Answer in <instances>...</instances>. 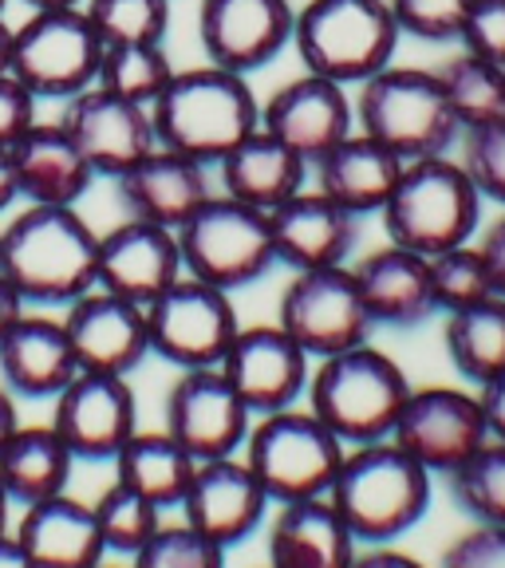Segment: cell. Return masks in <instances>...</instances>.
Here are the masks:
<instances>
[{"instance_id": "b9f144b4", "label": "cell", "mask_w": 505, "mask_h": 568, "mask_svg": "<svg viewBox=\"0 0 505 568\" xmlns=\"http://www.w3.org/2000/svg\"><path fill=\"white\" fill-rule=\"evenodd\" d=\"M387 4L400 32L426 40V44H446L462 36L474 0H387Z\"/></svg>"}, {"instance_id": "d590c367", "label": "cell", "mask_w": 505, "mask_h": 568, "mask_svg": "<svg viewBox=\"0 0 505 568\" xmlns=\"http://www.w3.org/2000/svg\"><path fill=\"white\" fill-rule=\"evenodd\" d=\"M170 75H174V63L162 44H107L95 83L111 95L151 106L170 83Z\"/></svg>"}, {"instance_id": "f1b7e54d", "label": "cell", "mask_w": 505, "mask_h": 568, "mask_svg": "<svg viewBox=\"0 0 505 568\" xmlns=\"http://www.w3.org/2000/svg\"><path fill=\"white\" fill-rule=\"evenodd\" d=\"M0 375H4V387L12 395L55 399L80 375L63 320L24 312L17 320V328L0 339Z\"/></svg>"}, {"instance_id": "d6a6232c", "label": "cell", "mask_w": 505, "mask_h": 568, "mask_svg": "<svg viewBox=\"0 0 505 568\" xmlns=\"http://www.w3.org/2000/svg\"><path fill=\"white\" fill-rule=\"evenodd\" d=\"M115 478L139 489L142 497H151L154 506H178L186 494L190 478H194L198 462L190 458L166 430H134L115 458Z\"/></svg>"}, {"instance_id": "9f6ffc18", "label": "cell", "mask_w": 505, "mask_h": 568, "mask_svg": "<svg viewBox=\"0 0 505 568\" xmlns=\"http://www.w3.org/2000/svg\"><path fill=\"white\" fill-rule=\"evenodd\" d=\"M28 9H71V4H83V0H24Z\"/></svg>"}, {"instance_id": "db71d44e", "label": "cell", "mask_w": 505, "mask_h": 568, "mask_svg": "<svg viewBox=\"0 0 505 568\" xmlns=\"http://www.w3.org/2000/svg\"><path fill=\"white\" fill-rule=\"evenodd\" d=\"M12 44H17V28L0 17V71H12Z\"/></svg>"}, {"instance_id": "bcb514c9", "label": "cell", "mask_w": 505, "mask_h": 568, "mask_svg": "<svg viewBox=\"0 0 505 568\" xmlns=\"http://www.w3.org/2000/svg\"><path fill=\"white\" fill-rule=\"evenodd\" d=\"M32 123H36V95L12 71H0V146H9Z\"/></svg>"}, {"instance_id": "44dd1931", "label": "cell", "mask_w": 505, "mask_h": 568, "mask_svg": "<svg viewBox=\"0 0 505 568\" xmlns=\"http://www.w3.org/2000/svg\"><path fill=\"white\" fill-rule=\"evenodd\" d=\"M261 126L312 166L320 154H329L355 131V103L347 99L344 83L304 71L261 103Z\"/></svg>"}, {"instance_id": "7dc6e473", "label": "cell", "mask_w": 505, "mask_h": 568, "mask_svg": "<svg viewBox=\"0 0 505 568\" xmlns=\"http://www.w3.org/2000/svg\"><path fill=\"white\" fill-rule=\"evenodd\" d=\"M478 403H482V415H486L489 438L505 443V367L478 383Z\"/></svg>"}, {"instance_id": "1f68e13d", "label": "cell", "mask_w": 505, "mask_h": 568, "mask_svg": "<svg viewBox=\"0 0 505 568\" xmlns=\"http://www.w3.org/2000/svg\"><path fill=\"white\" fill-rule=\"evenodd\" d=\"M75 454L68 450L55 426H17L0 446V486L9 489L12 506H32L40 497L63 494L71 481Z\"/></svg>"}, {"instance_id": "836d02e7", "label": "cell", "mask_w": 505, "mask_h": 568, "mask_svg": "<svg viewBox=\"0 0 505 568\" xmlns=\"http://www.w3.org/2000/svg\"><path fill=\"white\" fill-rule=\"evenodd\" d=\"M446 355L462 379H489L505 367V296L489 293L466 308L446 312Z\"/></svg>"}, {"instance_id": "277c9868", "label": "cell", "mask_w": 505, "mask_h": 568, "mask_svg": "<svg viewBox=\"0 0 505 568\" xmlns=\"http://www.w3.org/2000/svg\"><path fill=\"white\" fill-rule=\"evenodd\" d=\"M407 395V372L372 344L324 355L309 375V410L344 446L391 438Z\"/></svg>"}, {"instance_id": "f907efd6", "label": "cell", "mask_w": 505, "mask_h": 568, "mask_svg": "<svg viewBox=\"0 0 505 568\" xmlns=\"http://www.w3.org/2000/svg\"><path fill=\"white\" fill-rule=\"evenodd\" d=\"M20 197V190H17V174H12V162H9V151L0 146V213L9 210L12 202Z\"/></svg>"}, {"instance_id": "681fc988", "label": "cell", "mask_w": 505, "mask_h": 568, "mask_svg": "<svg viewBox=\"0 0 505 568\" xmlns=\"http://www.w3.org/2000/svg\"><path fill=\"white\" fill-rule=\"evenodd\" d=\"M24 312H28V301L17 293V284L0 273V339L17 328V320L24 316Z\"/></svg>"}, {"instance_id": "ba28073f", "label": "cell", "mask_w": 505, "mask_h": 568, "mask_svg": "<svg viewBox=\"0 0 505 568\" xmlns=\"http://www.w3.org/2000/svg\"><path fill=\"white\" fill-rule=\"evenodd\" d=\"M174 233L182 268L225 293L261 281L276 265L269 213L230 194H210Z\"/></svg>"}, {"instance_id": "74e56055", "label": "cell", "mask_w": 505, "mask_h": 568, "mask_svg": "<svg viewBox=\"0 0 505 568\" xmlns=\"http://www.w3.org/2000/svg\"><path fill=\"white\" fill-rule=\"evenodd\" d=\"M99 532H103L107 552L119 557H134L147 545L154 529L162 525V506H154L151 497H142L139 489H131L127 481H111L95 501Z\"/></svg>"}, {"instance_id": "f35d334b", "label": "cell", "mask_w": 505, "mask_h": 568, "mask_svg": "<svg viewBox=\"0 0 505 568\" xmlns=\"http://www.w3.org/2000/svg\"><path fill=\"white\" fill-rule=\"evenodd\" d=\"M103 44H162L170 0H83Z\"/></svg>"}, {"instance_id": "8fae6325", "label": "cell", "mask_w": 505, "mask_h": 568, "mask_svg": "<svg viewBox=\"0 0 505 568\" xmlns=\"http://www.w3.org/2000/svg\"><path fill=\"white\" fill-rule=\"evenodd\" d=\"M241 332L233 296L218 284L182 273L166 293L147 304L151 352L170 367H222L233 336Z\"/></svg>"}, {"instance_id": "7c38bea8", "label": "cell", "mask_w": 505, "mask_h": 568, "mask_svg": "<svg viewBox=\"0 0 505 568\" xmlns=\"http://www.w3.org/2000/svg\"><path fill=\"white\" fill-rule=\"evenodd\" d=\"M276 324L312 359L367 344L375 328L372 312L360 296V284H355V273L347 265L293 273V281L284 284L281 304H276Z\"/></svg>"}, {"instance_id": "9a60e30c", "label": "cell", "mask_w": 505, "mask_h": 568, "mask_svg": "<svg viewBox=\"0 0 505 568\" xmlns=\"http://www.w3.org/2000/svg\"><path fill=\"white\" fill-rule=\"evenodd\" d=\"M293 20L289 0H198V44L205 63L249 75L293 44Z\"/></svg>"}, {"instance_id": "ac0fdd59", "label": "cell", "mask_w": 505, "mask_h": 568, "mask_svg": "<svg viewBox=\"0 0 505 568\" xmlns=\"http://www.w3.org/2000/svg\"><path fill=\"white\" fill-rule=\"evenodd\" d=\"M222 372L257 418L269 410L296 407V399L309 390L312 355L281 324H253L233 336Z\"/></svg>"}, {"instance_id": "e575fe53", "label": "cell", "mask_w": 505, "mask_h": 568, "mask_svg": "<svg viewBox=\"0 0 505 568\" xmlns=\"http://www.w3.org/2000/svg\"><path fill=\"white\" fill-rule=\"evenodd\" d=\"M438 80H443L451 111L462 131H474V126L505 119V68L502 63H489V60H482V55L462 52L458 60H451L438 71Z\"/></svg>"}, {"instance_id": "f546056e", "label": "cell", "mask_w": 505, "mask_h": 568, "mask_svg": "<svg viewBox=\"0 0 505 568\" xmlns=\"http://www.w3.org/2000/svg\"><path fill=\"white\" fill-rule=\"evenodd\" d=\"M312 166H316L320 194H329L355 217H367V213H380L387 205L407 162L395 151H387L383 142H375L372 134L352 131L329 154H320Z\"/></svg>"}, {"instance_id": "2e32d148", "label": "cell", "mask_w": 505, "mask_h": 568, "mask_svg": "<svg viewBox=\"0 0 505 568\" xmlns=\"http://www.w3.org/2000/svg\"><path fill=\"white\" fill-rule=\"evenodd\" d=\"M60 126L80 146V154L95 170V178H119L123 170H131L134 162L147 159L159 146L151 106L111 95L99 83H91L80 95L68 99Z\"/></svg>"}, {"instance_id": "8d00e7d4", "label": "cell", "mask_w": 505, "mask_h": 568, "mask_svg": "<svg viewBox=\"0 0 505 568\" xmlns=\"http://www.w3.org/2000/svg\"><path fill=\"white\" fill-rule=\"evenodd\" d=\"M446 478H451V494L462 514H471L474 521L505 525V443L486 438Z\"/></svg>"}, {"instance_id": "30bf717a", "label": "cell", "mask_w": 505, "mask_h": 568, "mask_svg": "<svg viewBox=\"0 0 505 568\" xmlns=\"http://www.w3.org/2000/svg\"><path fill=\"white\" fill-rule=\"evenodd\" d=\"M103 36L95 32L88 9H32L17 28L12 75L36 99H71L91 88L103 63Z\"/></svg>"}, {"instance_id": "6da1fadb", "label": "cell", "mask_w": 505, "mask_h": 568, "mask_svg": "<svg viewBox=\"0 0 505 568\" xmlns=\"http://www.w3.org/2000/svg\"><path fill=\"white\" fill-rule=\"evenodd\" d=\"M99 233L75 205H28L0 225V273L28 308H68L95 288Z\"/></svg>"}, {"instance_id": "3957f363", "label": "cell", "mask_w": 505, "mask_h": 568, "mask_svg": "<svg viewBox=\"0 0 505 568\" xmlns=\"http://www.w3.org/2000/svg\"><path fill=\"white\" fill-rule=\"evenodd\" d=\"M431 470L391 438L347 446L329 486L332 506L360 545L400 541L431 509Z\"/></svg>"}, {"instance_id": "60d3db41", "label": "cell", "mask_w": 505, "mask_h": 568, "mask_svg": "<svg viewBox=\"0 0 505 568\" xmlns=\"http://www.w3.org/2000/svg\"><path fill=\"white\" fill-rule=\"evenodd\" d=\"M131 560L139 568H222L225 549L182 517L174 525H159Z\"/></svg>"}, {"instance_id": "f6af8a7d", "label": "cell", "mask_w": 505, "mask_h": 568, "mask_svg": "<svg viewBox=\"0 0 505 568\" xmlns=\"http://www.w3.org/2000/svg\"><path fill=\"white\" fill-rule=\"evenodd\" d=\"M446 568H505V525L478 521L443 552Z\"/></svg>"}, {"instance_id": "7402d4cb", "label": "cell", "mask_w": 505, "mask_h": 568, "mask_svg": "<svg viewBox=\"0 0 505 568\" xmlns=\"http://www.w3.org/2000/svg\"><path fill=\"white\" fill-rule=\"evenodd\" d=\"M182 273H186L182 248H178V233L170 225L127 217L115 230L99 233L95 284L107 293L127 296L147 308Z\"/></svg>"}, {"instance_id": "816d5d0a", "label": "cell", "mask_w": 505, "mask_h": 568, "mask_svg": "<svg viewBox=\"0 0 505 568\" xmlns=\"http://www.w3.org/2000/svg\"><path fill=\"white\" fill-rule=\"evenodd\" d=\"M20 426V415H17V399H12L9 387H0V446L9 443L12 430Z\"/></svg>"}, {"instance_id": "83f0119b", "label": "cell", "mask_w": 505, "mask_h": 568, "mask_svg": "<svg viewBox=\"0 0 505 568\" xmlns=\"http://www.w3.org/2000/svg\"><path fill=\"white\" fill-rule=\"evenodd\" d=\"M367 312L383 328H418L435 316V288H431V261L403 245L367 253L352 268Z\"/></svg>"}, {"instance_id": "9c48e42d", "label": "cell", "mask_w": 505, "mask_h": 568, "mask_svg": "<svg viewBox=\"0 0 505 568\" xmlns=\"http://www.w3.org/2000/svg\"><path fill=\"white\" fill-rule=\"evenodd\" d=\"M347 446L332 435L329 426L320 423L312 410L296 407L257 415L249 426L245 446H241V458L249 462V470L257 474L273 506L296 501V497L329 494Z\"/></svg>"}, {"instance_id": "cb8c5ba5", "label": "cell", "mask_w": 505, "mask_h": 568, "mask_svg": "<svg viewBox=\"0 0 505 568\" xmlns=\"http://www.w3.org/2000/svg\"><path fill=\"white\" fill-rule=\"evenodd\" d=\"M355 549L360 541L329 494L281 501L269 517L265 552L276 568H347Z\"/></svg>"}, {"instance_id": "ab89813d", "label": "cell", "mask_w": 505, "mask_h": 568, "mask_svg": "<svg viewBox=\"0 0 505 568\" xmlns=\"http://www.w3.org/2000/svg\"><path fill=\"white\" fill-rule=\"evenodd\" d=\"M426 261H431V288H435L438 312L466 308V304L494 293L486 257H482V248H471V241L443 248V253H435V257Z\"/></svg>"}, {"instance_id": "c3c4849f", "label": "cell", "mask_w": 505, "mask_h": 568, "mask_svg": "<svg viewBox=\"0 0 505 568\" xmlns=\"http://www.w3.org/2000/svg\"><path fill=\"white\" fill-rule=\"evenodd\" d=\"M482 257H486V268H489V284H494V293L505 296V217H497L489 225L486 241H482Z\"/></svg>"}, {"instance_id": "6f0895ef", "label": "cell", "mask_w": 505, "mask_h": 568, "mask_svg": "<svg viewBox=\"0 0 505 568\" xmlns=\"http://www.w3.org/2000/svg\"><path fill=\"white\" fill-rule=\"evenodd\" d=\"M4 9H9V0H0V17H4Z\"/></svg>"}, {"instance_id": "52a82bcc", "label": "cell", "mask_w": 505, "mask_h": 568, "mask_svg": "<svg viewBox=\"0 0 505 568\" xmlns=\"http://www.w3.org/2000/svg\"><path fill=\"white\" fill-rule=\"evenodd\" d=\"M355 126L395 151L403 162L446 154L462 131L438 71L391 68V63L360 83Z\"/></svg>"}, {"instance_id": "4316f807", "label": "cell", "mask_w": 505, "mask_h": 568, "mask_svg": "<svg viewBox=\"0 0 505 568\" xmlns=\"http://www.w3.org/2000/svg\"><path fill=\"white\" fill-rule=\"evenodd\" d=\"M12 532H17L28 565L91 568L107 557L95 506H83V501L68 497V489L24 506V514H20Z\"/></svg>"}, {"instance_id": "7bdbcfd3", "label": "cell", "mask_w": 505, "mask_h": 568, "mask_svg": "<svg viewBox=\"0 0 505 568\" xmlns=\"http://www.w3.org/2000/svg\"><path fill=\"white\" fill-rule=\"evenodd\" d=\"M462 166H466V174H471L482 197L505 205V119L466 131Z\"/></svg>"}, {"instance_id": "5b68a950", "label": "cell", "mask_w": 505, "mask_h": 568, "mask_svg": "<svg viewBox=\"0 0 505 568\" xmlns=\"http://www.w3.org/2000/svg\"><path fill=\"white\" fill-rule=\"evenodd\" d=\"M380 217L391 245L435 257L443 248L466 245L474 237L482 222V194L462 162L443 154L411 159Z\"/></svg>"}, {"instance_id": "d6986e66", "label": "cell", "mask_w": 505, "mask_h": 568, "mask_svg": "<svg viewBox=\"0 0 505 568\" xmlns=\"http://www.w3.org/2000/svg\"><path fill=\"white\" fill-rule=\"evenodd\" d=\"M178 506L194 529H202L210 541H218L230 552L233 545L249 541L265 525L273 501H269L257 474L249 470V462L241 454H225V458L198 462L194 478H190Z\"/></svg>"}, {"instance_id": "d4e9b609", "label": "cell", "mask_w": 505, "mask_h": 568, "mask_svg": "<svg viewBox=\"0 0 505 568\" xmlns=\"http://www.w3.org/2000/svg\"><path fill=\"white\" fill-rule=\"evenodd\" d=\"M115 186L127 217L159 222L170 225V230H178L213 194L210 178H205V162L166 151V146H154L147 159H139L131 170H123L115 178Z\"/></svg>"}, {"instance_id": "4dcf8cb0", "label": "cell", "mask_w": 505, "mask_h": 568, "mask_svg": "<svg viewBox=\"0 0 505 568\" xmlns=\"http://www.w3.org/2000/svg\"><path fill=\"white\" fill-rule=\"evenodd\" d=\"M218 166H222V194L257 205L265 213L301 194L304 178H309V159H301L293 146H284L265 126H257L245 142H238Z\"/></svg>"}, {"instance_id": "8992f818", "label": "cell", "mask_w": 505, "mask_h": 568, "mask_svg": "<svg viewBox=\"0 0 505 568\" xmlns=\"http://www.w3.org/2000/svg\"><path fill=\"white\" fill-rule=\"evenodd\" d=\"M400 36L387 0H309L293 20V48L304 71L344 88H360L387 68Z\"/></svg>"}, {"instance_id": "ee69618b", "label": "cell", "mask_w": 505, "mask_h": 568, "mask_svg": "<svg viewBox=\"0 0 505 568\" xmlns=\"http://www.w3.org/2000/svg\"><path fill=\"white\" fill-rule=\"evenodd\" d=\"M458 40L471 55L505 68V0H474Z\"/></svg>"}, {"instance_id": "7a4b0ae2", "label": "cell", "mask_w": 505, "mask_h": 568, "mask_svg": "<svg viewBox=\"0 0 505 568\" xmlns=\"http://www.w3.org/2000/svg\"><path fill=\"white\" fill-rule=\"evenodd\" d=\"M151 123L159 146L210 166L257 131L261 99L249 88V75L202 63L170 75L162 95L151 103Z\"/></svg>"}, {"instance_id": "ffe728a7", "label": "cell", "mask_w": 505, "mask_h": 568, "mask_svg": "<svg viewBox=\"0 0 505 568\" xmlns=\"http://www.w3.org/2000/svg\"><path fill=\"white\" fill-rule=\"evenodd\" d=\"M60 320L68 328L80 372L131 375L151 355L147 308L127 301V296L107 293L99 284L88 288L80 301H71Z\"/></svg>"}, {"instance_id": "11a10c76", "label": "cell", "mask_w": 505, "mask_h": 568, "mask_svg": "<svg viewBox=\"0 0 505 568\" xmlns=\"http://www.w3.org/2000/svg\"><path fill=\"white\" fill-rule=\"evenodd\" d=\"M9 521H12V497H9V489L0 486V532L9 529Z\"/></svg>"}, {"instance_id": "e0dca14e", "label": "cell", "mask_w": 505, "mask_h": 568, "mask_svg": "<svg viewBox=\"0 0 505 568\" xmlns=\"http://www.w3.org/2000/svg\"><path fill=\"white\" fill-rule=\"evenodd\" d=\"M52 426L75 462H111L139 430V399L127 375L80 372L52 399Z\"/></svg>"}, {"instance_id": "f5cc1de1", "label": "cell", "mask_w": 505, "mask_h": 568, "mask_svg": "<svg viewBox=\"0 0 505 568\" xmlns=\"http://www.w3.org/2000/svg\"><path fill=\"white\" fill-rule=\"evenodd\" d=\"M0 568H28V557H24V549H20L17 532L12 529L0 532Z\"/></svg>"}, {"instance_id": "5bb4252c", "label": "cell", "mask_w": 505, "mask_h": 568, "mask_svg": "<svg viewBox=\"0 0 505 568\" xmlns=\"http://www.w3.org/2000/svg\"><path fill=\"white\" fill-rule=\"evenodd\" d=\"M486 438L489 430L478 395H466L458 387L411 390L391 430V443L403 446L431 474H451Z\"/></svg>"}, {"instance_id": "484cf974", "label": "cell", "mask_w": 505, "mask_h": 568, "mask_svg": "<svg viewBox=\"0 0 505 568\" xmlns=\"http://www.w3.org/2000/svg\"><path fill=\"white\" fill-rule=\"evenodd\" d=\"M4 151L28 205H75L95 182V170L60 123H32Z\"/></svg>"}, {"instance_id": "4fadbf2b", "label": "cell", "mask_w": 505, "mask_h": 568, "mask_svg": "<svg viewBox=\"0 0 505 568\" xmlns=\"http://www.w3.org/2000/svg\"><path fill=\"white\" fill-rule=\"evenodd\" d=\"M166 430L194 462L241 454L253 426L245 407L222 367H186L166 390Z\"/></svg>"}, {"instance_id": "603a6c76", "label": "cell", "mask_w": 505, "mask_h": 568, "mask_svg": "<svg viewBox=\"0 0 505 568\" xmlns=\"http://www.w3.org/2000/svg\"><path fill=\"white\" fill-rule=\"evenodd\" d=\"M269 230H273L276 265L304 273V268L344 265L360 237V217L320 190H301L269 210Z\"/></svg>"}]
</instances>
